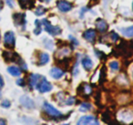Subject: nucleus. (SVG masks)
Returning a JSON list of instances; mask_svg holds the SVG:
<instances>
[{
  "mask_svg": "<svg viewBox=\"0 0 133 125\" xmlns=\"http://www.w3.org/2000/svg\"><path fill=\"white\" fill-rule=\"evenodd\" d=\"M36 88H37V90H38L39 92H41V93H46V92H49L50 90H52V85H51V83L46 80V78L42 77L40 79V80L38 81V83H37Z\"/></svg>",
  "mask_w": 133,
  "mask_h": 125,
  "instance_id": "3",
  "label": "nucleus"
},
{
  "mask_svg": "<svg viewBox=\"0 0 133 125\" xmlns=\"http://www.w3.org/2000/svg\"><path fill=\"white\" fill-rule=\"evenodd\" d=\"M43 42H44L45 48H48V49H49V50H53L54 43H53V41H52L51 39H48L44 38V39H43Z\"/></svg>",
  "mask_w": 133,
  "mask_h": 125,
  "instance_id": "20",
  "label": "nucleus"
},
{
  "mask_svg": "<svg viewBox=\"0 0 133 125\" xmlns=\"http://www.w3.org/2000/svg\"><path fill=\"white\" fill-rule=\"evenodd\" d=\"M91 109V104H89V103H87V102H83L81 103V105H80L79 107V111H87V110H90Z\"/></svg>",
  "mask_w": 133,
  "mask_h": 125,
  "instance_id": "21",
  "label": "nucleus"
},
{
  "mask_svg": "<svg viewBox=\"0 0 133 125\" xmlns=\"http://www.w3.org/2000/svg\"><path fill=\"white\" fill-rule=\"evenodd\" d=\"M64 73H65L64 70H61V68H57V67L52 68L49 71L50 76L55 79H60V78H62L63 75H64Z\"/></svg>",
  "mask_w": 133,
  "mask_h": 125,
  "instance_id": "12",
  "label": "nucleus"
},
{
  "mask_svg": "<svg viewBox=\"0 0 133 125\" xmlns=\"http://www.w3.org/2000/svg\"><path fill=\"white\" fill-rule=\"evenodd\" d=\"M46 8H43V7H38V8L36 9V11H35V14L37 16H42V15H44L45 13H46Z\"/></svg>",
  "mask_w": 133,
  "mask_h": 125,
  "instance_id": "22",
  "label": "nucleus"
},
{
  "mask_svg": "<svg viewBox=\"0 0 133 125\" xmlns=\"http://www.w3.org/2000/svg\"><path fill=\"white\" fill-rule=\"evenodd\" d=\"M8 73H10L12 76H14V77H18V76L21 75V70H20V68H17V67H16V66L8 67Z\"/></svg>",
  "mask_w": 133,
  "mask_h": 125,
  "instance_id": "17",
  "label": "nucleus"
},
{
  "mask_svg": "<svg viewBox=\"0 0 133 125\" xmlns=\"http://www.w3.org/2000/svg\"><path fill=\"white\" fill-rule=\"evenodd\" d=\"M19 101H20L21 105H22L23 107L28 109V110L35 109V107H36L35 101H34L33 99H31V98L28 97V96L24 95V96H22V97H20V99H19Z\"/></svg>",
  "mask_w": 133,
  "mask_h": 125,
  "instance_id": "6",
  "label": "nucleus"
},
{
  "mask_svg": "<svg viewBox=\"0 0 133 125\" xmlns=\"http://www.w3.org/2000/svg\"><path fill=\"white\" fill-rule=\"evenodd\" d=\"M36 0H18L19 6L23 9H30L34 8Z\"/></svg>",
  "mask_w": 133,
  "mask_h": 125,
  "instance_id": "13",
  "label": "nucleus"
},
{
  "mask_svg": "<svg viewBox=\"0 0 133 125\" xmlns=\"http://www.w3.org/2000/svg\"><path fill=\"white\" fill-rule=\"evenodd\" d=\"M109 68L114 71H117V70H119V65L117 61H112V62L109 63Z\"/></svg>",
  "mask_w": 133,
  "mask_h": 125,
  "instance_id": "23",
  "label": "nucleus"
},
{
  "mask_svg": "<svg viewBox=\"0 0 133 125\" xmlns=\"http://www.w3.org/2000/svg\"><path fill=\"white\" fill-rule=\"evenodd\" d=\"M43 108H44V110L46 114H48L49 116L51 117H54V118H60L62 117V113L59 111L58 110L55 108L54 106H52L50 103L48 102H44L43 104Z\"/></svg>",
  "mask_w": 133,
  "mask_h": 125,
  "instance_id": "2",
  "label": "nucleus"
},
{
  "mask_svg": "<svg viewBox=\"0 0 133 125\" xmlns=\"http://www.w3.org/2000/svg\"><path fill=\"white\" fill-rule=\"evenodd\" d=\"M96 31L94 29H87L85 32L83 33V38L89 42L93 43L96 39Z\"/></svg>",
  "mask_w": 133,
  "mask_h": 125,
  "instance_id": "10",
  "label": "nucleus"
},
{
  "mask_svg": "<svg viewBox=\"0 0 133 125\" xmlns=\"http://www.w3.org/2000/svg\"><path fill=\"white\" fill-rule=\"evenodd\" d=\"M6 4L10 7V8H13L14 7V3H13V0H6Z\"/></svg>",
  "mask_w": 133,
  "mask_h": 125,
  "instance_id": "29",
  "label": "nucleus"
},
{
  "mask_svg": "<svg viewBox=\"0 0 133 125\" xmlns=\"http://www.w3.org/2000/svg\"><path fill=\"white\" fill-rule=\"evenodd\" d=\"M11 106V102H10L8 99H4V101L1 102V107H3V108H9V107Z\"/></svg>",
  "mask_w": 133,
  "mask_h": 125,
  "instance_id": "25",
  "label": "nucleus"
},
{
  "mask_svg": "<svg viewBox=\"0 0 133 125\" xmlns=\"http://www.w3.org/2000/svg\"><path fill=\"white\" fill-rule=\"evenodd\" d=\"M0 39H1V34H0Z\"/></svg>",
  "mask_w": 133,
  "mask_h": 125,
  "instance_id": "35",
  "label": "nucleus"
},
{
  "mask_svg": "<svg viewBox=\"0 0 133 125\" xmlns=\"http://www.w3.org/2000/svg\"><path fill=\"white\" fill-rule=\"evenodd\" d=\"M35 25H36V28L34 29V34L35 35H39L42 31V24H41V21H39L38 19L35 21Z\"/></svg>",
  "mask_w": 133,
  "mask_h": 125,
  "instance_id": "19",
  "label": "nucleus"
},
{
  "mask_svg": "<svg viewBox=\"0 0 133 125\" xmlns=\"http://www.w3.org/2000/svg\"><path fill=\"white\" fill-rule=\"evenodd\" d=\"M0 98H1V91H0Z\"/></svg>",
  "mask_w": 133,
  "mask_h": 125,
  "instance_id": "34",
  "label": "nucleus"
},
{
  "mask_svg": "<svg viewBox=\"0 0 133 125\" xmlns=\"http://www.w3.org/2000/svg\"><path fill=\"white\" fill-rule=\"evenodd\" d=\"M81 63H82L83 68H85L86 70H88V71L90 70L91 68H93V61L91 60V59L89 57V56H85V57L82 59Z\"/></svg>",
  "mask_w": 133,
  "mask_h": 125,
  "instance_id": "14",
  "label": "nucleus"
},
{
  "mask_svg": "<svg viewBox=\"0 0 133 125\" xmlns=\"http://www.w3.org/2000/svg\"><path fill=\"white\" fill-rule=\"evenodd\" d=\"M120 32H121L122 35L125 36V37L132 38L133 37V26L129 27V28H120Z\"/></svg>",
  "mask_w": 133,
  "mask_h": 125,
  "instance_id": "18",
  "label": "nucleus"
},
{
  "mask_svg": "<svg viewBox=\"0 0 133 125\" xmlns=\"http://www.w3.org/2000/svg\"><path fill=\"white\" fill-rule=\"evenodd\" d=\"M132 9H133V4H132Z\"/></svg>",
  "mask_w": 133,
  "mask_h": 125,
  "instance_id": "36",
  "label": "nucleus"
},
{
  "mask_svg": "<svg viewBox=\"0 0 133 125\" xmlns=\"http://www.w3.org/2000/svg\"><path fill=\"white\" fill-rule=\"evenodd\" d=\"M96 28L98 32H100V33H105V32L108 30L109 26H108L107 22H106L104 19L98 18L96 20Z\"/></svg>",
  "mask_w": 133,
  "mask_h": 125,
  "instance_id": "9",
  "label": "nucleus"
},
{
  "mask_svg": "<svg viewBox=\"0 0 133 125\" xmlns=\"http://www.w3.org/2000/svg\"><path fill=\"white\" fill-rule=\"evenodd\" d=\"M4 43L5 46L8 48H14L16 44V37L14 32L8 31L4 35Z\"/></svg>",
  "mask_w": 133,
  "mask_h": 125,
  "instance_id": "4",
  "label": "nucleus"
},
{
  "mask_svg": "<svg viewBox=\"0 0 133 125\" xmlns=\"http://www.w3.org/2000/svg\"><path fill=\"white\" fill-rule=\"evenodd\" d=\"M74 101H75L74 97H69L66 101V105H73L74 104Z\"/></svg>",
  "mask_w": 133,
  "mask_h": 125,
  "instance_id": "26",
  "label": "nucleus"
},
{
  "mask_svg": "<svg viewBox=\"0 0 133 125\" xmlns=\"http://www.w3.org/2000/svg\"><path fill=\"white\" fill-rule=\"evenodd\" d=\"M57 7L59 11L66 13V12H69L72 9L73 5L69 1H66V0H58L57 3Z\"/></svg>",
  "mask_w": 133,
  "mask_h": 125,
  "instance_id": "5",
  "label": "nucleus"
},
{
  "mask_svg": "<svg viewBox=\"0 0 133 125\" xmlns=\"http://www.w3.org/2000/svg\"><path fill=\"white\" fill-rule=\"evenodd\" d=\"M41 23H42V25L44 26L45 30H46L49 35L53 36V37L59 35V34H61V32H62V29H61L59 27L51 25V23H50L48 19H46V18L42 19Z\"/></svg>",
  "mask_w": 133,
  "mask_h": 125,
  "instance_id": "1",
  "label": "nucleus"
},
{
  "mask_svg": "<svg viewBox=\"0 0 133 125\" xmlns=\"http://www.w3.org/2000/svg\"><path fill=\"white\" fill-rule=\"evenodd\" d=\"M78 89L82 90L81 93H79V94H81L82 96L89 95V94H91V92H92V89H91V87L89 86V84H81Z\"/></svg>",
  "mask_w": 133,
  "mask_h": 125,
  "instance_id": "15",
  "label": "nucleus"
},
{
  "mask_svg": "<svg viewBox=\"0 0 133 125\" xmlns=\"http://www.w3.org/2000/svg\"><path fill=\"white\" fill-rule=\"evenodd\" d=\"M4 87V79H3L2 76L0 75V89Z\"/></svg>",
  "mask_w": 133,
  "mask_h": 125,
  "instance_id": "30",
  "label": "nucleus"
},
{
  "mask_svg": "<svg viewBox=\"0 0 133 125\" xmlns=\"http://www.w3.org/2000/svg\"><path fill=\"white\" fill-rule=\"evenodd\" d=\"M44 1H45V2H49L50 0H44Z\"/></svg>",
  "mask_w": 133,
  "mask_h": 125,
  "instance_id": "33",
  "label": "nucleus"
},
{
  "mask_svg": "<svg viewBox=\"0 0 133 125\" xmlns=\"http://www.w3.org/2000/svg\"><path fill=\"white\" fill-rule=\"evenodd\" d=\"M109 38H110V40L112 41V42H116V41H118V39H119V38H118V35L114 31L110 32V34H109Z\"/></svg>",
  "mask_w": 133,
  "mask_h": 125,
  "instance_id": "24",
  "label": "nucleus"
},
{
  "mask_svg": "<svg viewBox=\"0 0 133 125\" xmlns=\"http://www.w3.org/2000/svg\"><path fill=\"white\" fill-rule=\"evenodd\" d=\"M14 23L17 27L26 26V15L24 13H16L13 15Z\"/></svg>",
  "mask_w": 133,
  "mask_h": 125,
  "instance_id": "7",
  "label": "nucleus"
},
{
  "mask_svg": "<svg viewBox=\"0 0 133 125\" xmlns=\"http://www.w3.org/2000/svg\"><path fill=\"white\" fill-rule=\"evenodd\" d=\"M17 84L18 86H21V87H24L26 85V82H25V79H18L17 80Z\"/></svg>",
  "mask_w": 133,
  "mask_h": 125,
  "instance_id": "27",
  "label": "nucleus"
},
{
  "mask_svg": "<svg viewBox=\"0 0 133 125\" xmlns=\"http://www.w3.org/2000/svg\"><path fill=\"white\" fill-rule=\"evenodd\" d=\"M3 7H4V3H3L2 0H0V10H2Z\"/></svg>",
  "mask_w": 133,
  "mask_h": 125,
  "instance_id": "31",
  "label": "nucleus"
},
{
  "mask_svg": "<svg viewBox=\"0 0 133 125\" xmlns=\"http://www.w3.org/2000/svg\"><path fill=\"white\" fill-rule=\"evenodd\" d=\"M41 78H42V76H40L39 74H31L29 76V78H28V84H29L30 88H36Z\"/></svg>",
  "mask_w": 133,
  "mask_h": 125,
  "instance_id": "11",
  "label": "nucleus"
},
{
  "mask_svg": "<svg viewBox=\"0 0 133 125\" xmlns=\"http://www.w3.org/2000/svg\"><path fill=\"white\" fill-rule=\"evenodd\" d=\"M78 125L82 124H98V121H97V119L92 115H86L81 117L78 121Z\"/></svg>",
  "mask_w": 133,
  "mask_h": 125,
  "instance_id": "8",
  "label": "nucleus"
},
{
  "mask_svg": "<svg viewBox=\"0 0 133 125\" xmlns=\"http://www.w3.org/2000/svg\"><path fill=\"white\" fill-rule=\"evenodd\" d=\"M69 38L70 39V40L72 41V43H73V45H74V46H78V41L77 40V39H75L74 37H72L71 35H69Z\"/></svg>",
  "mask_w": 133,
  "mask_h": 125,
  "instance_id": "28",
  "label": "nucleus"
},
{
  "mask_svg": "<svg viewBox=\"0 0 133 125\" xmlns=\"http://www.w3.org/2000/svg\"><path fill=\"white\" fill-rule=\"evenodd\" d=\"M49 61V55L48 53H40L39 56V60H38V65L39 66H44V65L48 64Z\"/></svg>",
  "mask_w": 133,
  "mask_h": 125,
  "instance_id": "16",
  "label": "nucleus"
},
{
  "mask_svg": "<svg viewBox=\"0 0 133 125\" xmlns=\"http://www.w3.org/2000/svg\"><path fill=\"white\" fill-rule=\"evenodd\" d=\"M6 121H3L2 119H0V124H6Z\"/></svg>",
  "mask_w": 133,
  "mask_h": 125,
  "instance_id": "32",
  "label": "nucleus"
}]
</instances>
